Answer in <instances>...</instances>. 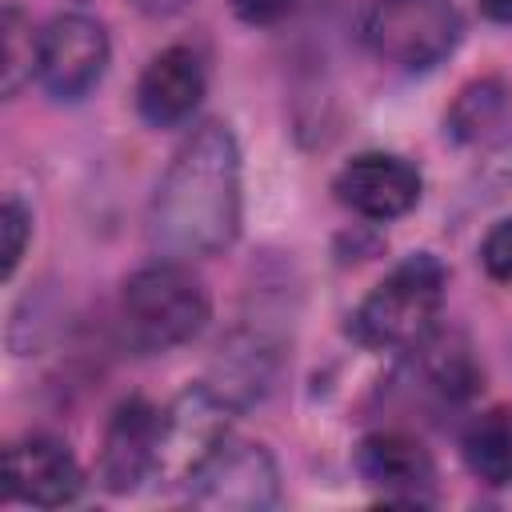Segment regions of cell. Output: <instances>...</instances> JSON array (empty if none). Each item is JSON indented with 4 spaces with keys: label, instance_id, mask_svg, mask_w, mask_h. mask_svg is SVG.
Segmentation results:
<instances>
[{
    "label": "cell",
    "instance_id": "cell-20",
    "mask_svg": "<svg viewBox=\"0 0 512 512\" xmlns=\"http://www.w3.org/2000/svg\"><path fill=\"white\" fill-rule=\"evenodd\" d=\"M140 12H152V16H168V12H176V8H184L188 0H132Z\"/></svg>",
    "mask_w": 512,
    "mask_h": 512
},
{
    "label": "cell",
    "instance_id": "cell-16",
    "mask_svg": "<svg viewBox=\"0 0 512 512\" xmlns=\"http://www.w3.org/2000/svg\"><path fill=\"white\" fill-rule=\"evenodd\" d=\"M0 232H4V276H12V272H16V264H20V256H24L28 232H32V216H28V208H24L16 196H8V200H4Z\"/></svg>",
    "mask_w": 512,
    "mask_h": 512
},
{
    "label": "cell",
    "instance_id": "cell-17",
    "mask_svg": "<svg viewBox=\"0 0 512 512\" xmlns=\"http://www.w3.org/2000/svg\"><path fill=\"white\" fill-rule=\"evenodd\" d=\"M480 260H484V268H488L492 280L512 284V216L500 220V224L484 236V244H480Z\"/></svg>",
    "mask_w": 512,
    "mask_h": 512
},
{
    "label": "cell",
    "instance_id": "cell-5",
    "mask_svg": "<svg viewBox=\"0 0 512 512\" xmlns=\"http://www.w3.org/2000/svg\"><path fill=\"white\" fill-rule=\"evenodd\" d=\"M188 500L212 512H260L280 500V472L264 444L224 436L184 480Z\"/></svg>",
    "mask_w": 512,
    "mask_h": 512
},
{
    "label": "cell",
    "instance_id": "cell-7",
    "mask_svg": "<svg viewBox=\"0 0 512 512\" xmlns=\"http://www.w3.org/2000/svg\"><path fill=\"white\" fill-rule=\"evenodd\" d=\"M228 412H236V408L224 404L208 384L180 392L176 404L164 412L156 476H172V484L188 480L196 472V464L228 436Z\"/></svg>",
    "mask_w": 512,
    "mask_h": 512
},
{
    "label": "cell",
    "instance_id": "cell-4",
    "mask_svg": "<svg viewBox=\"0 0 512 512\" xmlns=\"http://www.w3.org/2000/svg\"><path fill=\"white\" fill-rule=\"evenodd\" d=\"M460 12L452 0H372L364 20L368 48L404 72L440 64L460 44Z\"/></svg>",
    "mask_w": 512,
    "mask_h": 512
},
{
    "label": "cell",
    "instance_id": "cell-9",
    "mask_svg": "<svg viewBox=\"0 0 512 512\" xmlns=\"http://www.w3.org/2000/svg\"><path fill=\"white\" fill-rule=\"evenodd\" d=\"M336 200L368 220H396L420 200V172L388 152H360L336 172Z\"/></svg>",
    "mask_w": 512,
    "mask_h": 512
},
{
    "label": "cell",
    "instance_id": "cell-12",
    "mask_svg": "<svg viewBox=\"0 0 512 512\" xmlns=\"http://www.w3.org/2000/svg\"><path fill=\"white\" fill-rule=\"evenodd\" d=\"M200 96H204V64L184 44L156 52L136 84V108L156 128L188 120L196 112Z\"/></svg>",
    "mask_w": 512,
    "mask_h": 512
},
{
    "label": "cell",
    "instance_id": "cell-1",
    "mask_svg": "<svg viewBox=\"0 0 512 512\" xmlns=\"http://www.w3.org/2000/svg\"><path fill=\"white\" fill-rule=\"evenodd\" d=\"M240 228V148L224 124H200L172 156L148 216L152 244L172 260L212 256Z\"/></svg>",
    "mask_w": 512,
    "mask_h": 512
},
{
    "label": "cell",
    "instance_id": "cell-14",
    "mask_svg": "<svg viewBox=\"0 0 512 512\" xmlns=\"http://www.w3.org/2000/svg\"><path fill=\"white\" fill-rule=\"evenodd\" d=\"M460 452L472 476H480L492 488L512 484V408L496 404L468 420L460 436Z\"/></svg>",
    "mask_w": 512,
    "mask_h": 512
},
{
    "label": "cell",
    "instance_id": "cell-15",
    "mask_svg": "<svg viewBox=\"0 0 512 512\" xmlns=\"http://www.w3.org/2000/svg\"><path fill=\"white\" fill-rule=\"evenodd\" d=\"M40 64V32H32V20L8 4L0 16V88L4 96H16Z\"/></svg>",
    "mask_w": 512,
    "mask_h": 512
},
{
    "label": "cell",
    "instance_id": "cell-13",
    "mask_svg": "<svg viewBox=\"0 0 512 512\" xmlns=\"http://www.w3.org/2000/svg\"><path fill=\"white\" fill-rule=\"evenodd\" d=\"M276 380V344H268L256 332H236L220 344V356L212 360V376L208 388L232 404L244 408L252 400H260Z\"/></svg>",
    "mask_w": 512,
    "mask_h": 512
},
{
    "label": "cell",
    "instance_id": "cell-11",
    "mask_svg": "<svg viewBox=\"0 0 512 512\" xmlns=\"http://www.w3.org/2000/svg\"><path fill=\"white\" fill-rule=\"evenodd\" d=\"M356 468L388 500H404V504H424L436 484V464L428 448L408 432L364 436L356 448Z\"/></svg>",
    "mask_w": 512,
    "mask_h": 512
},
{
    "label": "cell",
    "instance_id": "cell-6",
    "mask_svg": "<svg viewBox=\"0 0 512 512\" xmlns=\"http://www.w3.org/2000/svg\"><path fill=\"white\" fill-rule=\"evenodd\" d=\"M108 68V32L84 12H64L40 32L36 80L56 100H80L100 84Z\"/></svg>",
    "mask_w": 512,
    "mask_h": 512
},
{
    "label": "cell",
    "instance_id": "cell-3",
    "mask_svg": "<svg viewBox=\"0 0 512 512\" xmlns=\"http://www.w3.org/2000/svg\"><path fill=\"white\" fill-rule=\"evenodd\" d=\"M444 300V268L428 252L396 264L356 308L352 336L368 348H400L428 336Z\"/></svg>",
    "mask_w": 512,
    "mask_h": 512
},
{
    "label": "cell",
    "instance_id": "cell-18",
    "mask_svg": "<svg viewBox=\"0 0 512 512\" xmlns=\"http://www.w3.org/2000/svg\"><path fill=\"white\" fill-rule=\"evenodd\" d=\"M292 4H296V0H232V12H236L244 24L264 28V24L284 20V16L292 12Z\"/></svg>",
    "mask_w": 512,
    "mask_h": 512
},
{
    "label": "cell",
    "instance_id": "cell-8",
    "mask_svg": "<svg viewBox=\"0 0 512 512\" xmlns=\"http://www.w3.org/2000/svg\"><path fill=\"white\" fill-rule=\"evenodd\" d=\"M84 488L76 456L52 436H24L4 448V492L36 508L72 504Z\"/></svg>",
    "mask_w": 512,
    "mask_h": 512
},
{
    "label": "cell",
    "instance_id": "cell-2",
    "mask_svg": "<svg viewBox=\"0 0 512 512\" xmlns=\"http://www.w3.org/2000/svg\"><path fill=\"white\" fill-rule=\"evenodd\" d=\"M124 332L144 352H164L192 340L208 320V292L204 284L180 264L160 260L128 276L120 296Z\"/></svg>",
    "mask_w": 512,
    "mask_h": 512
},
{
    "label": "cell",
    "instance_id": "cell-19",
    "mask_svg": "<svg viewBox=\"0 0 512 512\" xmlns=\"http://www.w3.org/2000/svg\"><path fill=\"white\" fill-rule=\"evenodd\" d=\"M480 12L496 24H512V0H480Z\"/></svg>",
    "mask_w": 512,
    "mask_h": 512
},
{
    "label": "cell",
    "instance_id": "cell-10",
    "mask_svg": "<svg viewBox=\"0 0 512 512\" xmlns=\"http://www.w3.org/2000/svg\"><path fill=\"white\" fill-rule=\"evenodd\" d=\"M160 428L164 412L152 408L148 400H124L108 428H104V448H100V484L108 492H132L140 480L156 476V452H160Z\"/></svg>",
    "mask_w": 512,
    "mask_h": 512
}]
</instances>
